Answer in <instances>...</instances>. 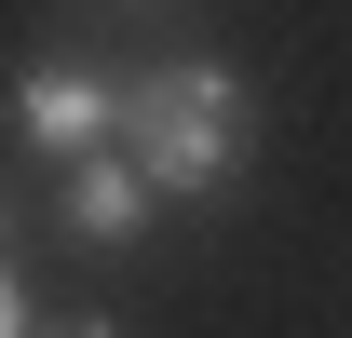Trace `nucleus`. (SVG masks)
Listing matches in <instances>:
<instances>
[{
    "label": "nucleus",
    "instance_id": "nucleus-4",
    "mask_svg": "<svg viewBox=\"0 0 352 338\" xmlns=\"http://www.w3.org/2000/svg\"><path fill=\"white\" fill-rule=\"evenodd\" d=\"M0 338H28V284H14V257H0Z\"/></svg>",
    "mask_w": 352,
    "mask_h": 338
},
{
    "label": "nucleus",
    "instance_id": "nucleus-1",
    "mask_svg": "<svg viewBox=\"0 0 352 338\" xmlns=\"http://www.w3.org/2000/svg\"><path fill=\"white\" fill-rule=\"evenodd\" d=\"M244 82H230L217 54H163V68H135L122 82V149L149 163L163 203H230L244 190Z\"/></svg>",
    "mask_w": 352,
    "mask_h": 338
},
{
    "label": "nucleus",
    "instance_id": "nucleus-3",
    "mask_svg": "<svg viewBox=\"0 0 352 338\" xmlns=\"http://www.w3.org/2000/svg\"><path fill=\"white\" fill-rule=\"evenodd\" d=\"M54 216H68V244H95V257H122L149 216H163V190H149V163H135L122 135L109 149H82V163H54Z\"/></svg>",
    "mask_w": 352,
    "mask_h": 338
},
{
    "label": "nucleus",
    "instance_id": "nucleus-2",
    "mask_svg": "<svg viewBox=\"0 0 352 338\" xmlns=\"http://www.w3.org/2000/svg\"><path fill=\"white\" fill-rule=\"evenodd\" d=\"M14 135H28L41 163H82V149L122 135V82L82 68V54H28V68H14Z\"/></svg>",
    "mask_w": 352,
    "mask_h": 338
},
{
    "label": "nucleus",
    "instance_id": "nucleus-5",
    "mask_svg": "<svg viewBox=\"0 0 352 338\" xmlns=\"http://www.w3.org/2000/svg\"><path fill=\"white\" fill-rule=\"evenodd\" d=\"M68 338H109V325H68Z\"/></svg>",
    "mask_w": 352,
    "mask_h": 338
},
{
    "label": "nucleus",
    "instance_id": "nucleus-6",
    "mask_svg": "<svg viewBox=\"0 0 352 338\" xmlns=\"http://www.w3.org/2000/svg\"><path fill=\"white\" fill-rule=\"evenodd\" d=\"M122 14H149V0H122Z\"/></svg>",
    "mask_w": 352,
    "mask_h": 338
}]
</instances>
